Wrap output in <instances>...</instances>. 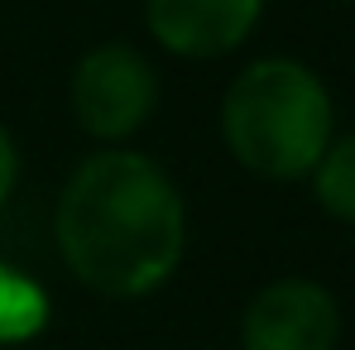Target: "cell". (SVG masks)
<instances>
[{
	"label": "cell",
	"instance_id": "6da1fadb",
	"mask_svg": "<svg viewBox=\"0 0 355 350\" xmlns=\"http://www.w3.org/2000/svg\"><path fill=\"white\" fill-rule=\"evenodd\" d=\"M187 197L144 149H92L53 197V250L72 283L106 302H139L187 259Z\"/></svg>",
	"mask_w": 355,
	"mask_h": 350
},
{
	"label": "cell",
	"instance_id": "277c9868",
	"mask_svg": "<svg viewBox=\"0 0 355 350\" xmlns=\"http://www.w3.org/2000/svg\"><path fill=\"white\" fill-rule=\"evenodd\" d=\"M341 297L312 274H279L250 292L236 322L240 350H341Z\"/></svg>",
	"mask_w": 355,
	"mask_h": 350
},
{
	"label": "cell",
	"instance_id": "5b68a950",
	"mask_svg": "<svg viewBox=\"0 0 355 350\" xmlns=\"http://www.w3.org/2000/svg\"><path fill=\"white\" fill-rule=\"evenodd\" d=\"M264 10L269 0H139L149 44L178 62H221L240 53L259 34Z\"/></svg>",
	"mask_w": 355,
	"mask_h": 350
},
{
	"label": "cell",
	"instance_id": "52a82bcc",
	"mask_svg": "<svg viewBox=\"0 0 355 350\" xmlns=\"http://www.w3.org/2000/svg\"><path fill=\"white\" fill-rule=\"evenodd\" d=\"M307 187H312V202L322 216L355 226V130H346V134L336 130V139L307 173Z\"/></svg>",
	"mask_w": 355,
	"mask_h": 350
},
{
	"label": "cell",
	"instance_id": "7a4b0ae2",
	"mask_svg": "<svg viewBox=\"0 0 355 350\" xmlns=\"http://www.w3.org/2000/svg\"><path fill=\"white\" fill-rule=\"evenodd\" d=\"M226 159L259 182H307L336 139L331 82L293 53H259L226 82L216 101Z\"/></svg>",
	"mask_w": 355,
	"mask_h": 350
},
{
	"label": "cell",
	"instance_id": "9c48e42d",
	"mask_svg": "<svg viewBox=\"0 0 355 350\" xmlns=\"http://www.w3.org/2000/svg\"><path fill=\"white\" fill-rule=\"evenodd\" d=\"M331 5H355V0H331Z\"/></svg>",
	"mask_w": 355,
	"mask_h": 350
},
{
	"label": "cell",
	"instance_id": "ba28073f",
	"mask_svg": "<svg viewBox=\"0 0 355 350\" xmlns=\"http://www.w3.org/2000/svg\"><path fill=\"white\" fill-rule=\"evenodd\" d=\"M19 177H24V154H19V139H15V130L0 120V211L15 202Z\"/></svg>",
	"mask_w": 355,
	"mask_h": 350
},
{
	"label": "cell",
	"instance_id": "8992f818",
	"mask_svg": "<svg viewBox=\"0 0 355 350\" xmlns=\"http://www.w3.org/2000/svg\"><path fill=\"white\" fill-rule=\"evenodd\" d=\"M49 322H53L49 288L29 269L0 259V346H29L34 336L49 331Z\"/></svg>",
	"mask_w": 355,
	"mask_h": 350
},
{
	"label": "cell",
	"instance_id": "3957f363",
	"mask_svg": "<svg viewBox=\"0 0 355 350\" xmlns=\"http://www.w3.org/2000/svg\"><path fill=\"white\" fill-rule=\"evenodd\" d=\"M159 101H164L159 62L130 39H101L82 49L67 72L72 125L96 149L135 144L149 130V120L159 116Z\"/></svg>",
	"mask_w": 355,
	"mask_h": 350
}]
</instances>
